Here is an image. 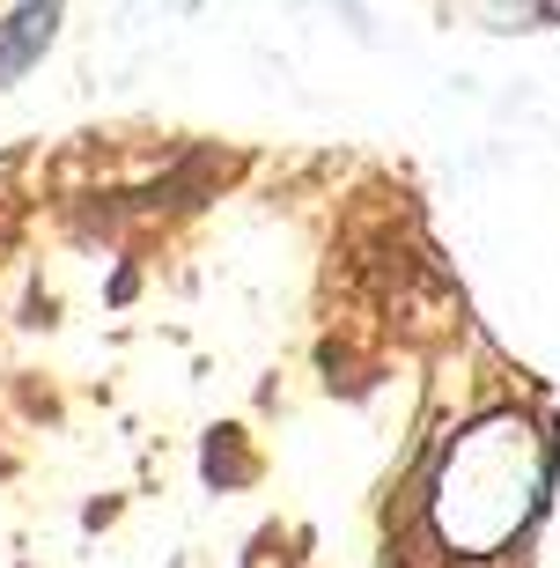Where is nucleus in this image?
<instances>
[{"label": "nucleus", "instance_id": "obj_3", "mask_svg": "<svg viewBox=\"0 0 560 568\" xmlns=\"http://www.w3.org/2000/svg\"><path fill=\"white\" fill-rule=\"evenodd\" d=\"M539 8H546V16H560V0H539Z\"/></svg>", "mask_w": 560, "mask_h": 568}, {"label": "nucleus", "instance_id": "obj_1", "mask_svg": "<svg viewBox=\"0 0 560 568\" xmlns=\"http://www.w3.org/2000/svg\"><path fill=\"white\" fill-rule=\"evenodd\" d=\"M546 495V443L523 422H487L450 450L436 487V531L457 554H501Z\"/></svg>", "mask_w": 560, "mask_h": 568}, {"label": "nucleus", "instance_id": "obj_2", "mask_svg": "<svg viewBox=\"0 0 560 568\" xmlns=\"http://www.w3.org/2000/svg\"><path fill=\"white\" fill-rule=\"evenodd\" d=\"M60 8L67 0H22V8L0 16V89H16L44 60V44L60 38Z\"/></svg>", "mask_w": 560, "mask_h": 568}]
</instances>
